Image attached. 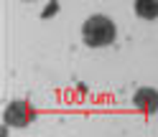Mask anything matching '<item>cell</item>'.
<instances>
[{
  "label": "cell",
  "mask_w": 158,
  "mask_h": 137,
  "mask_svg": "<svg viewBox=\"0 0 158 137\" xmlns=\"http://www.w3.org/2000/svg\"><path fill=\"white\" fill-rule=\"evenodd\" d=\"M115 36H117L115 23L110 18H105V15H92V18H87L84 25H82V38H84V43L89 48L110 46L115 41Z\"/></svg>",
  "instance_id": "1"
},
{
  "label": "cell",
  "mask_w": 158,
  "mask_h": 137,
  "mask_svg": "<svg viewBox=\"0 0 158 137\" xmlns=\"http://www.w3.org/2000/svg\"><path fill=\"white\" fill-rule=\"evenodd\" d=\"M3 119L10 127H26V124H31L36 119V109L28 102H10L5 114H3Z\"/></svg>",
  "instance_id": "2"
},
{
  "label": "cell",
  "mask_w": 158,
  "mask_h": 137,
  "mask_svg": "<svg viewBox=\"0 0 158 137\" xmlns=\"http://www.w3.org/2000/svg\"><path fill=\"white\" fill-rule=\"evenodd\" d=\"M133 104H135L140 112L153 114V112H158V92L151 89V86H143V89H138V92H135Z\"/></svg>",
  "instance_id": "3"
},
{
  "label": "cell",
  "mask_w": 158,
  "mask_h": 137,
  "mask_svg": "<svg viewBox=\"0 0 158 137\" xmlns=\"http://www.w3.org/2000/svg\"><path fill=\"white\" fill-rule=\"evenodd\" d=\"M135 13L143 21H156L158 18V0H135Z\"/></svg>",
  "instance_id": "4"
}]
</instances>
